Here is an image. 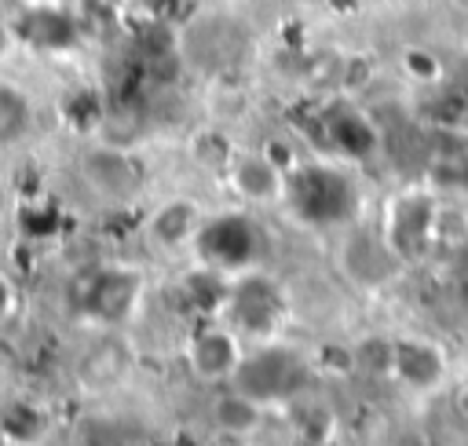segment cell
I'll return each mask as SVG.
<instances>
[{
    "mask_svg": "<svg viewBox=\"0 0 468 446\" xmlns=\"http://www.w3.org/2000/svg\"><path fill=\"white\" fill-rule=\"evenodd\" d=\"M267 417V406L260 398H252L249 391H241L238 384H227V388H216L212 391V402H208V424L227 435V439H249L260 431Z\"/></svg>",
    "mask_w": 468,
    "mask_h": 446,
    "instance_id": "5",
    "label": "cell"
},
{
    "mask_svg": "<svg viewBox=\"0 0 468 446\" xmlns=\"http://www.w3.org/2000/svg\"><path fill=\"white\" fill-rule=\"evenodd\" d=\"M435 230V216L420 197H402L391 208V252L410 260L417 249H424L428 234Z\"/></svg>",
    "mask_w": 468,
    "mask_h": 446,
    "instance_id": "7",
    "label": "cell"
},
{
    "mask_svg": "<svg viewBox=\"0 0 468 446\" xmlns=\"http://www.w3.org/2000/svg\"><path fill=\"white\" fill-rule=\"evenodd\" d=\"M219 179H223L227 194L245 208H274L292 190L285 165L263 146H234Z\"/></svg>",
    "mask_w": 468,
    "mask_h": 446,
    "instance_id": "3",
    "label": "cell"
},
{
    "mask_svg": "<svg viewBox=\"0 0 468 446\" xmlns=\"http://www.w3.org/2000/svg\"><path fill=\"white\" fill-rule=\"evenodd\" d=\"M442 369H446V362H442L435 344L413 340V336L395 340V347H391V373L402 384H410V388H435Z\"/></svg>",
    "mask_w": 468,
    "mask_h": 446,
    "instance_id": "6",
    "label": "cell"
},
{
    "mask_svg": "<svg viewBox=\"0 0 468 446\" xmlns=\"http://www.w3.org/2000/svg\"><path fill=\"white\" fill-rule=\"evenodd\" d=\"M208 230V208L190 194H165L146 205L143 238L161 256H186Z\"/></svg>",
    "mask_w": 468,
    "mask_h": 446,
    "instance_id": "4",
    "label": "cell"
},
{
    "mask_svg": "<svg viewBox=\"0 0 468 446\" xmlns=\"http://www.w3.org/2000/svg\"><path fill=\"white\" fill-rule=\"evenodd\" d=\"M7 230H11V216H7V205H4V197H0V245H4Z\"/></svg>",
    "mask_w": 468,
    "mask_h": 446,
    "instance_id": "12",
    "label": "cell"
},
{
    "mask_svg": "<svg viewBox=\"0 0 468 446\" xmlns=\"http://www.w3.org/2000/svg\"><path fill=\"white\" fill-rule=\"evenodd\" d=\"M73 172L80 186L106 208H128L146 194V168L139 157L110 139H91L77 150Z\"/></svg>",
    "mask_w": 468,
    "mask_h": 446,
    "instance_id": "1",
    "label": "cell"
},
{
    "mask_svg": "<svg viewBox=\"0 0 468 446\" xmlns=\"http://www.w3.org/2000/svg\"><path fill=\"white\" fill-rule=\"evenodd\" d=\"M22 311V281L11 267L0 263V329H7Z\"/></svg>",
    "mask_w": 468,
    "mask_h": 446,
    "instance_id": "9",
    "label": "cell"
},
{
    "mask_svg": "<svg viewBox=\"0 0 468 446\" xmlns=\"http://www.w3.org/2000/svg\"><path fill=\"white\" fill-rule=\"evenodd\" d=\"M391 446H428V439H424V435H417V431H402Z\"/></svg>",
    "mask_w": 468,
    "mask_h": 446,
    "instance_id": "11",
    "label": "cell"
},
{
    "mask_svg": "<svg viewBox=\"0 0 468 446\" xmlns=\"http://www.w3.org/2000/svg\"><path fill=\"white\" fill-rule=\"evenodd\" d=\"M406 73L413 77V80H424V84H431V80H439V62H435V55H428V51H406Z\"/></svg>",
    "mask_w": 468,
    "mask_h": 446,
    "instance_id": "10",
    "label": "cell"
},
{
    "mask_svg": "<svg viewBox=\"0 0 468 446\" xmlns=\"http://www.w3.org/2000/svg\"><path fill=\"white\" fill-rule=\"evenodd\" d=\"M33 121H37L33 95L22 84L0 77V150L18 146L33 132Z\"/></svg>",
    "mask_w": 468,
    "mask_h": 446,
    "instance_id": "8",
    "label": "cell"
},
{
    "mask_svg": "<svg viewBox=\"0 0 468 446\" xmlns=\"http://www.w3.org/2000/svg\"><path fill=\"white\" fill-rule=\"evenodd\" d=\"M179 355H183L190 380L216 391V388H227L238 380V373L249 358V336L238 325H230L227 318L212 314L186 333Z\"/></svg>",
    "mask_w": 468,
    "mask_h": 446,
    "instance_id": "2",
    "label": "cell"
}]
</instances>
